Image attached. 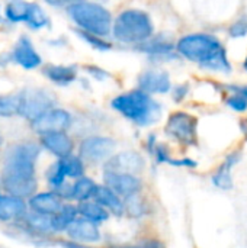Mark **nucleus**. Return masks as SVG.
<instances>
[{
    "label": "nucleus",
    "instance_id": "0eeeda50",
    "mask_svg": "<svg viewBox=\"0 0 247 248\" xmlns=\"http://www.w3.org/2000/svg\"><path fill=\"white\" fill-rule=\"evenodd\" d=\"M19 96H20L19 116L25 118L29 122H33L47 110L52 109L55 103L54 96L42 89H35V87L25 89L19 92Z\"/></svg>",
    "mask_w": 247,
    "mask_h": 248
},
{
    "label": "nucleus",
    "instance_id": "79ce46f5",
    "mask_svg": "<svg viewBox=\"0 0 247 248\" xmlns=\"http://www.w3.org/2000/svg\"><path fill=\"white\" fill-rule=\"evenodd\" d=\"M240 129H242L245 138L247 140V118H243V119L240 121Z\"/></svg>",
    "mask_w": 247,
    "mask_h": 248
},
{
    "label": "nucleus",
    "instance_id": "f704fd0d",
    "mask_svg": "<svg viewBox=\"0 0 247 248\" xmlns=\"http://www.w3.org/2000/svg\"><path fill=\"white\" fill-rule=\"evenodd\" d=\"M189 94V84L188 83H181V84H176L172 90V97L175 102H182L188 97Z\"/></svg>",
    "mask_w": 247,
    "mask_h": 248
},
{
    "label": "nucleus",
    "instance_id": "e433bc0d",
    "mask_svg": "<svg viewBox=\"0 0 247 248\" xmlns=\"http://www.w3.org/2000/svg\"><path fill=\"white\" fill-rule=\"evenodd\" d=\"M84 70H86L95 80H98V81H105L106 78L111 77V74H109L106 70H103V68H100V67H98V65H86Z\"/></svg>",
    "mask_w": 247,
    "mask_h": 248
},
{
    "label": "nucleus",
    "instance_id": "72a5a7b5",
    "mask_svg": "<svg viewBox=\"0 0 247 248\" xmlns=\"http://www.w3.org/2000/svg\"><path fill=\"white\" fill-rule=\"evenodd\" d=\"M229 35L231 38H245L247 36V15L239 17L231 26L229 28Z\"/></svg>",
    "mask_w": 247,
    "mask_h": 248
},
{
    "label": "nucleus",
    "instance_id": "6ab92c4d",
    "mask_svg": "<svg viewBox=\"0 0 247 248\" xmlns=\"http://www.w3.org/2000/svg\"><path fill=\"white\" fill-rule=\"evenodd\" d=\"M242 158V153L240 151H233L230 153L224 163L218 167V170L213 174V183L215 187L221 189V190H231L234 183H233V176H231V169L240 161Z\"/></svg>",
    "mask_w": 247,
    "mask_h": 248
},
{
    "label": "nucleus",
    "instance_id": "393cba45",
    "mask_svg": "<svg viewBox=\"0 0 247 248\" xmlns=\"http://www.w3.org/2000/svg\"><path fill=\"white\" fill-rule=\"evenodd\" d=\"M98 186L99 185H96L90 177L83 176L80 179H76V182L71 185V201L84 202L93 199Z\"/></svg>",
    "mask_w": 247,
    "mask_h": 248
},
{
    "label": "nucleus",
    "instance_id": "f257e3e1",
    "mask_svg": "<svg viewBox=\"0 0 247 248\" xmlns=\"http://www.w3.org/2000/svg\"><path fill=\"white\" fill-rule=\"evenodd\" d=\"M176 51L183 58L197 62L207 71L230 73L231 64L221 41L211 33H189L176 44Z\"/></svg>",
    "mask_w": 247,
    "mask_h": 248
},
{
    "label": "nucleus",
    "instance_id": "49530a36",
    "mask_svg": "<svg viewBox=\"0 0 247 248\" xmlns=\"http://www.w3.org/2000/svg\"><path fill=\"white\" fill-rule=\"evenodd\" d=\"M0 196H1V193H0Z\"/></svg>",
    "mask_w": 247,
    "mask_h": 248
},
{
    "label": "nucleus",
    "instance_id": "de8ad7c7",
    "mask_svg": "<svg viewBox=\"0 0 247 248\" xmlns=\"http://www.w3.org/2000/svg\"><path fill=\"white\" fill-rule=\"evenodd\" d=\"M246 61H247V58H246Z\"/></svg>",
    "mask_w": 247,
    "mask_h": 248
},
{
    "label": "nucleus",
    "instance_id": "cd10ccee",
    "mask_svg": "<svg viewBox=\"0 0 247 248\" xmlns=\"http://www.w3.org/2000/svg\"><path fill=\"white\" fill-rule=\"evenodd\" d=\"M20 96L19 92L13 94H0V118H13L19 115Z\"/></svg>",
    "mask_w": 247,
    "mask_h": 248
},
{
    "label": "nucleus",
    "instance_id": "4468645a",
    "mask_svg": "<svg viewBox=\"0 0 247 248\" xmlns=\"http://www.w3.org/2000/svg\"><path fill=\"white\" fill-rule=\"evenodd\" d=\"M39 144L44 150H47L57 158L68 157L73 154V150H74V142L66 131L48 132V134L39 135Z\"/></svg>",
    "mask_w": 247,
    "mask_h": 248
},
{
    "label": "nucleus",
    "instance_id": "c85d7f7f",
    "mask_svg": "<svg viewBox=\"0 0 247 248\" xmlns=\"http://www.w3.org/2000/svg\"><path fill=\"white\" fill-rule=\"evenodd\" d=\"M67 179V173H66V167L63 163V158H58L47 171V182L48 185L52 187V190L61 187L66 183Z\"/></svg>",
    "mask_w": 247,
    "mask_h": 248
},
{
    "label": "nucleus",
    "instance_id": "bb28decb",
    "mask_svg": "<svg viewBox=\"0 0 247 248\" xmlns=\"http://www.w3.org/2000/svg\"><path fill=\"white\" fill-rule=\"evenodd\" d=\"M28 3L25 0H10L4 9V17L9 23H23Z\"/></svg>",
    "mask_w": 247,
    "mask_h": 248
},
{
    "label": "nucleus",
    "instance_id": "2eb2a0df",
    "mask_svg": "<svg viewBox=\"0 0 247 248\" xmlns=\"http://www.w3.org/2000/svg\"><path fill=\"white\" fill-rule=\"evenodd\" d=\"M63 206H64V199L55 190L39 192L28 199L29 211L41 214V215L54 217L55 214L61 211Z\"/></svg>",
    "mask_w": 247,
    "mask_h": 248
},
{
    "label": "nucleus",
    "instance_id": "c756f323",
    "mask_svg": "<svg viewBox=\"0 0 247 248\" xmlns=\"http://www.w3.org/2000/svg\"><path fill=\"white\" fill-rule=\"evenodd\" d=\"M76 35L80 39H83L86 44H89L93 49L109 51L112 48V44L105 36H99V35H95V33H90V32H86V31H82V29H76Z\"/></svg>",
    "mask_w": 247,
    "mask_h": 248
},
{
    "label": "nucleus",
    "instance_id": "37998d69",
    "mask_svg": "<svg viewBox=\"0 0 247 248\" xmlns=\"http://www.w3.org/2000/svg\"><path fill=\"white\" fill-rule=\"evenodd\" d=\"M4 19H6V17L1 15V10H0V23H4Z\"/></svg>",
    "mask_w": 247,
    "mask_h": 248
},
{
    "label": "nucleus",
    "instance_id": "9b49d317",
    "mask_svg": "<svg viewBox=\"0 0 247 248\" xmlns=\"http://www.w3.org/2000/svg\"><path fill=\"white\" fill-rule=\"evenodd\" d=\"M10 54H12V61L16 62L23 70H35L42 64L41 55L35 49L31 38L26 35L19 36Z\"/></svg>",
    "mask_w": 247,
    "mask_h": 248
},
{
    "label": "nucleus",
    "instance_id": "7ed1b4c3",
    "mask_svg": "<svg viewBox=\"0 0 247 248\" xmlns=\"http://www.w3.org/2000/svg\"><path fill=\"white\" fill-rule=\"evenodd\" d=\"M41 150H42L41 144L32 141H20V142L10 144L4 151L0 182L36 179L35 167Z\"/></svg>",
    "mask_w": 247,
    "mask_h": 248
},
{
    "label": "nucleus",
    "instance_id": "c9c22d12",
    "mask_svg": "<svg viewBox=\"0 0 247 248\" xmlns=\"http://www.w3.org/2000/svg\"><path fill=\"white\" fill-rule=\"evenodd\" d=\"M153 154H154V157H156V160H157V163H169V160L172 158L170 157V151L167 150V147L166 145H163V144H157V145H154V148H153V151H151Z\"/></svg>",
    "mask_w": 247,
    "mask_h": 248
},
{
    "label": "nucleus",
    "instance_id": "a19ab883",
    "mask_svg": "<svg viewBox=\"0 0 247 248\" xmlns=\"http://www.w3.org/2000/svg\"><path fill=\"white\" fill-rule=\"evenodd\" d=\"M115 248H165L159 243H148V244H143V246H128V247H115Z\"/></svg>",
    "mask_w": 247,
    "mask_h": 248
},
{
    "label": "nucleus",
    "instance_id": "6e6552de",
    "mask_svg": "<svg viewBox=\"0 0 247 248\" xmlns=\"http://www.w3.org/2000/svg\"><path fill=\"white\" fill-rule=\"evenodd\" d=\"M116 148V141L111 137L92 135L84 138L79 145V155L83 161L98 164L105 163L114 155Z\"/></svg>",
    "mask_w": 247,
    "mask_h": 248
},
{
    "label": "nucleus",
    "instance_id": "39448f33",
    "mask_svg": "<svg viewBox=\"0 0 247 248\" xmlns=\"http://www.w3.org/2000/svg\"><path fill=\"white\" fill-rule=\"evenodd\" d=\"M67 13L70 19L74 22L77 29L99 35V36H108L112 33V15L111 12L96 3V1H79L67 7Z\"/></svg>",
    "mask_w": 247,
    "mask_h": 248
},
{
    "label": "nucleus",
    "instance_id": "4c0bfd02",
    "mask_svg": "<svg viewBox=\"0 0 247 248\" xmlns=\"http://www.w3.org/2000/svg\"><path fill=\"white\" fill-rule=\"evenodd\" d=\"M167 164L176 166V167H186V169H195L197 167V161L192 158H179V160L170 158Z\"/></svg>",
    "mask_w": 247,
    "mask_h": 248
},
{
    "label": "nucleus",
    "instance_id": "5701e85b",
    "mask_svg": "<svg viewBox=\"0 0 247 248\" xmlns=\"http://www.w3.org/2000/svg\"><path fill=\"white\" fill-rule=\"evenodd\" d=\"M79 209V217L89 219L95 224H100L108 221L109 218V211L106 208H103L100 203H98L95 199L92 201H84V202H79L77 205Z\"/></svg>",
    "mask_w": 247,
    "mask_h": 248
},
{
    "label": "nucleus",
    "instance_id": "423d86ee",
    "mask_svg": "<svg viewBox=\"0 0 247 248\" xmlns=\"http://www.w3.org/2000/svg\"><path fill=\"white\" fill-rule=\"evenodd\" d=\"M166 134L182 145H197L198 142V119L192 113L176 110L167 118Z\"/></svg>",
    "mask_w": 247,
    "mask_h": 248
},
{
    "label": "nucleus",
    "instance_id": "b1692460",
    "mask_svg": "<svg viewBox=\"0 0 247 248\" xmlns=\"http://www.w3.org/2000/svg\"><path fill=\"white\" fill-rule=\"evenodd\" d=\"M51 218H52L54 234L66 232L67 228L79 218V209H77V206H74L71 203H64L61 211L58 214H55L54 217H51Z\"/></svg>",
    "mask_w": 247,
    "mask_h": 248
},
{
    "label": "nucleus",
    "instance_id": "a211bd4d",
    "mask_svg": "<svg viewBox=\"0 0 247 248\" xmlns=\"http://www.w3.org/2000/svg\"><path fill=\"white\" fill-rule=\"evenodd\" d=\"M141 52H146L151 60L156 61H166L176 58V45L163 39V38H150L148 41L137 45Z\"/></svg>",
    "mask_w": 247,
    "mask_h": 248
},
{
    "label": "nucleus",
    "instance_id": "2f4dec72",
    "mask_svg": "<svg viewBox=\"0 0 247 248\" xmlns=\"http://www.w3.org/2000/svg\"><path fill=\"white\" fill-rule=\"evenodd\" d=\"M124 209L128 217L132 218H140L144 214V203L140 198V193L131 195L128 198H124Z\"/></svg>",
    "mask_w": 247,
    "mask_h": 248
},
{
    "label": "nucleus",
    "instance_id": "c03bdc74",
    "mask_svg": "<svg viewBox=\"0 0 247 248\" xmlns=\"http://www.w3.org/2000/svg\"><path fill=\"white\" fill-rule=\"evenodd\" d=\"M243 68H245V70L247 71V61H245V62H243Z\"/></svg>",
    "mask_w": 247,
    "mask_h": 248
},
{
    "label": "nucleus",
    "instance_id": "a878e982",
    "mask_svg": "<svg viewBox=\"0 0 247 248\" xmlns=\"http://www.w3.org/2000/svg\"><path fill=\"white\" fill-rule=\"evenodd\" d=\"M26 26H29L33 31L47 28L49 25V17L47 16L45 10L38 4V3H28V9H26V16H25V22Z\"/></svg>",
    "mask_w": 247,
    "mask_h": 248
},
{
    "label": "nucleus",
    "instance_id": "58836bf2",
    "mask_svg": "<svg viewBox=\"0 0 247 248\" xmlns=\"http://www.w3.org/2000/svg\"><path fill=\"white\" fill-rule=\"evenodd\" d=\"M224 89L230 92H234V93H239L242 96H245L247 99V84H229V86H224Z\"/></svg>",
    "mask_w": 247,
    "mask_h": 248
},
{
    "label": "nucleus",
    "instance_id": "f03ea898",
    "mask_svg": "<svg viewBox=\"0 0 247 248\" xmlns=\"http://www.w3.org/2000/svg\"><path fill=\"white\" fill-rule=\"evenodd\" d=\"M111 106L125 119L138 126L154 125L162 118L160 103L153 97V94H148L141 89L115 96L111 102Z\"/></svg>",
    "mask_w": 247,
    "mask_h": 248
},
{
    "label": "nucleus",
    "instance_id": "f8f14e48",
    "mask_svg": "<svg viewBox=\"0 0 247 248\" xmlns=\"http://www.w3.org/2000/svg\"><path fill=\"white\" fill-rule=\"evenodd\" d=\"M105 171L138 174L144 169V158L135 151H122L105 161Z\"/></svg>",
    "mask_w": 247,
    "mask_h": 248
},
{
    "label": "nucleus",
    "instance_id": "dca6fc26",
    "mask_svg": "<svg viewBox=\"0 0 247 248\" xmlns=\"http://www.w3.org/2000/svg\"><path fill=\"white\" fill-rule=\"evenodd\" d=\"M67 237L70 241L79 243V244H93V243H99L102 238L100 230L98 227V224L84 219V218H77L66 231Z\"/></svg>",
    "mask_w": 247,
    "mask_h": 248
},
{
    "label": "nucleus",
    "instance_id": "ddd939ff",
    "mask_svg": "<svg viewBox=\"0 0 247 248\" xmlns=\"http://www.w3.org/2000/svg\"><path fill=\"white\" fill-rule=\"evenodd\" d=\"M138 89L148 94H165L172 89V80L165 70H146L138 76Z\"/></svg>",
    "mask_w": 247,
    "mask_h": 248
},
{
    "label": "nucleus",
    "instance_id": "aec40b11",
    "mask_svg": "<svg viewBox=\"0 0 247 248\" xmlns=\"http://www.w3.org/2000/svg\"><path fill=\"white\" fill-rule=\"evenodd\" d=\"M93 199L100 203L103 208H106L111 214H114L115 217H121L125 214L124 209V201L119 195H116L112 189H109L105 185L98 186L96 193L93 196Z\"/></svg>",
    "mask_w": 247,
    "mask_h": 248
},
{
    "label": "nucleus",
    "instance_id": "7c9ffc66",
    "mask_svg": "<svg viewBox=\"0 0 247 248\" xmlns=\"http://www.w3.org/2000/svg\"><path fill=\"white\" fill-rule=\"evenodd\" d=\"M67 177L70 179H80L84 176V161L80 158V155H68L63 158Z\"/></svg>",
    "mask_w": 247,
    "mask_h": 248
},
{
    "label": "nucleus",
    "instance_id": "473e14b6",
    "mask_svg": "<svg viewBox=\"0 0 247 248\" xmlns=\"http://www.w3.org/2000/svg\"><path fill=\"white\" fill-rule=\"evenodd\" d=\"M226 105L236 110V112H245L247 110V99L245 96L239 94V93H234V92H230L229 96L226 97Z\"/></svg>",
    "mask_w": 247,
    "mask_h": 248
},
{
    "label": "nucleus",
    "instance_id": "4be33fe9",
    "mask_svg": "<svg viewBox=\"0 0 247 248\" xmlns=\"http://www.w3.org/2000/svg\"><path fill=\"white\" fill-rule=\"evenodd\" d=\"M20 222L23 224V228L28 232H33L38 235H51L54 234L52 230V218L48 215H41L36 212H28Z\"/></svg>",
    "mask_w": 247,
    "mask_h": 248
},
{
    "label": "nucleus",
    "instance_id": "f3484780",
    "mask_svg": "<svg viewBox=\"0 0 247 248\" xmlns=\"http://www.w3.org/2000/svg\"><path fill=\"white\" fill-rule=\"evenodd\" d=\"M28 201L13 196L1 195L0 196V222H16L20 221L28 214Z\"/></svg>",
    "mask_w": 247,
    "mask_h": 248
},
{
    "label": "nucleus",
    "instance_id": "9d476101",
    "mask_svg": "<svg viewBox=\"0 0 247 248\" xmlns=\"http://www.w3.org/2000/svg\"><path fill=\"white\" fill-rule=\"evenodd\" d=\"M103 185L112 189L122 199L141 192V180L135 174L103 171Z\"/></svg>",
    "mask_w": 247,
    "mask_h": 248
},
{
    "label": "nucleus",
    "instance_id": "a18cd8bd",
    "mask_svg": "<svg viewBox=\"0 0 247 248\" xmlns=\"http://www.w3.org/2000/svg\"><path fill=\"white\" fill-rule=\"evenodd\" d=\"M1 144H3V137L0 135V145H1Z\"/></svg>",
    "mask_w": 247,
    "mask_h": 248
},
{
    "label": "nucleus",
    "instance_id": "20e7f679",
    "mask_svg": "<svg viewBox=\"0 0 247 248\" xmlns=\"http://www.w3.org/2000/svg\"><path fill=\"white\" fill-rule=\"evenodd\" d=\"M114 38L125 45H140L154 36L150 15L140 9H125L114 20Z\"/></svg>",
    "mask_w": 247,
    "mask_h": 248
},
{
    "label": "nucleus",
    "instance_id": "ea45409f",
    "mask_svg": "<svg viewBox=\"0 0 247 248\" xmlns=\"http://www.w3.org/2000/svg\"><path fill=\"white\" fill-rule=\"evenodd\" d=\"M45 1L54 7H68V6L79 3V1H83V0H45Z\"/></svg>",
    "mask_w": 247,
    "mask_h": 248
},
{
    "label": "nucleus",
    "instance_id": "1a4fd4ad",
    "mask_svg": "<svg viewBox=\"0 0 247 248\" xmlns=\"http://www.w3.org/2000/svg\"><path fill=\"white\" fill-rule=\"evenodd\" d=\"M73 118L68 110L61 108H52L41 115L38 119L31 122V128L38 135H44L48 132H60L66 131L71 126Z\"/></svg>",
    "mask_w": 247,
    "mask_h": 248
},
{
    "label": "nucleus",
    "instance_id": "412c9836",
    "mask_svg": "<svg viewBox=\"0 0 247 248\" xmlns=\"http://www.w3.org/2000/svg\"><path fill=\"white\" fill-rule=\"evenodd\" d=\"M44 76L57 86H68L77 78V68L74 65H45L42 70Z\"/></svg>",
    "mask_w": 247,
    "mask_h": 248
}]
</instances>
